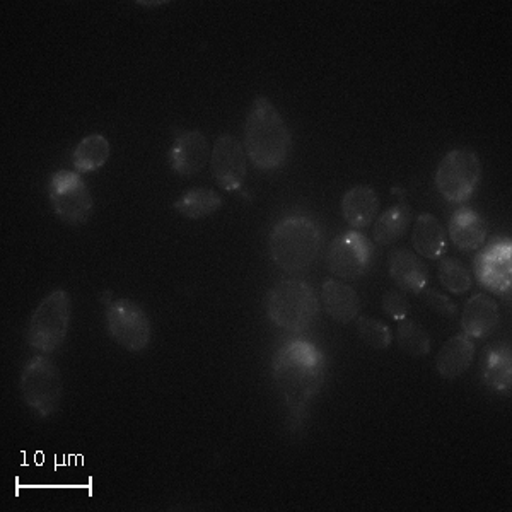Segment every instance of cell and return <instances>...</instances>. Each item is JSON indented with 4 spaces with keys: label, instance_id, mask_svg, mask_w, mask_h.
Returning <instances> with one entry per match:
<instances>
[{
    "label": "cell",
    "instance_id": "cell-9",
    "mask_svg": "<svg viewBox=\"0 0 512 512\" xmlns=\"http://www.w3.org/2000/svg\"><path fill=\"white\" fill-rule=\"evenodd\" d=\"M106 328L120 347L139 354L151 344L152 325L146 311L130 299H117L106 308Z\"/></svg>",
    "mask_w": 512,
    "mask_h": 512
},
{
    "label": "cell",
    "instance_id": "cell-10",
    "mask_svg": "<svg viewBox=\"0 0 512 512\" xmlns=\"http://www.w3.org/2000/svg\"><path fill=\"white\" fill-rule=\"evenodd\" d=\"M374 246L366 234L347 231L333 239L328 250V268L344 280L361 279L373 265Z\"/></svg>",
    "mask_w": 512,
    "mask_h": 512
},
{
    "label": "cell",
    "instance_id": "cell-6",
    "mask_svg": "<svg viewBox=\"0 0 512 512\" xmlns=\"http://www.w3.org/2000/svg\"><path fill=\"white\" fill-rule=\"evenodd\" d=\"M21 395L36 417L48 419L57 414L64 396V381L59 367L47 355H35L26 362L21 373Z\"/></svg>",
    "mask_w": 512,
    "mask_h": 512
},
{
    "label": "cell",
    "instance_id": "cell-29",
    "mask_svg": "<svg viewBox=\"0 0 512 512\" xmlns=\"http://www.w3.org/2000/svg\"><path fill=\"white\" fill-rule=\"evenodd\" d=\"M422 296H424V301L427 303V306L434 309L437 315L453 318V316L458 313V306H456L448 296L441 294V292L432 291V289L425 287L424 291H422Z\"/></svg>",
    "mask_w": 512,
    "mask_h": 512
},
{
    "label": "cell",
    "instance_id": "cell-22",
    "mask_svg": "<svg viewBox=\"0 0 512 512\" xmlns=\"http://www.w3.org/2000/svg\"><path fill=\"white\" fill-rule=\"evenodd\" d=\"M412 224V209L407 204H398L390 207L384 214L379 216L374 224V243L381 246H388L402 239L407 233L408 227Z\"/></svg>",
    "mask_w": 512,
    "mask_h": 512
},
{
    "label": "cell",
    "instance_id": "cell-1",
    "mask_svg": "<svg viewBox=\"0 0 512 512\" xmlns=\"http://www.w3.org/2000/svg\"><path fill=\"white\" fill-rule=\"evenodd\" d=\"M326 359L316 345L292 340L282 345L272 361V376L292 415L303 414L325 381Z\"/></svg>",
    "mask_w": 512,
    "mask_h": 512
},
{
    "label": "cell",
    "instance_id": "cell-11",
    "mask_svg": "<svg viewBox=\"0 0 512 512\" xmlns=\"http://www.w3.org/2000/svg\"><path fill=\"white\" fill-rule=\"evenodd\" d=\"M210 168L219 187L236 192L246 180L248 156L245 146L234 135L222 134L210 154Z\"/></svg>",
    "mask_w": 512,
    "mask_h": 512
},
{
    "label": "cell",
    "instance_id": "cell-5",
    "mask_svg": "<svg viewBox=\"0 0 512 512\" xmlns=\"http://www.w3.org/2000/svg\"><path fill=\"white\" fill-rule=\"evenodd\" d=\"M72 320V299L67 291L48 294L31 315L26 340L31 349L41 354H53L62 347Z\"/></svg>",
    "mask_w": 512,
    "mask_h": 512
},
{
    "label": "cell",
    "instance_id": "cell-24",
    "mask_svg": "<svg viewBox=\"0 0 512 512\" xmlns=\"http://www.w3.org/2000/svg\"><path fill=\"white\" fill-rule=\"evenodd\" d=\"M396 342L405 354L412 357H425L431 352V337L424 328L412 320L400 321L396 330Z\"/></svg>",
    "mask_w": 512,
    "mask_h": 512
},
{
    "label": "cell",
    "instance_id": "cell-26",
    "mask_svg": "<svg viewBox=\"0 0 512 512\" xmlns=\"http://www.w3.org/2000/svg\"><path fill=\"white\" fill-rule=\"evenodd\" d=\"M357 333L362 342L374 350H386L393 342L390 326L369 316L357 318Z\"/></svg>",
    "mask_w": 512,
    "mask_h": 512
},
{
    "label": "cell",
    "instance_id": "cell-25",
    "mask_svg": "<svg viewBox=\"0 0 512 512\" xmlns=\"http://www.w3.org/2000/svg\"><path fill=\"white\" fill-rule=\"evenodd\" d=\"M439 280L451 294H465L473 286V275L463 263L454 258H444L439 265Z\"/></svg>",
    "mask_w": 512,
    "mask_h": 512
},
{
    "label": "cell",
    "instance_id": "cell-20",
    "mask_svg": "<svg viewBox=\"0 0 512 512\" xmlns=\"http://www.w3.org/2000/svg\"><path fill=\"white\" fill-rule=\"evenodd\" d=\"M412 245L420 256L429 260H441L448 248V238L441 222L427 212L420 214L415 221Z\"/></svg>",
    "mask_w": 512,
    "mask_h": 512
},
{
    "label": "cell",
    "instance_id": "cell-16",
    "mask_svg": "<svg viewBox=\"0 0 512 512\" xmlns=\"http://www.w3.org/2000/svg\"><path fill=\"white\" fill-rule=\"evenodd\" d=\"M390 275L396 286L412 294H420L429 284V270L425 263L407 248L391 251Z\"/></svg>",
    "mask_w": 512,
    "mask_h": 512
},
{
    "label": "cell",
    "instance_id": "cell-8",
    "mask_svg": "<svg viewBox=\"0 0 512 512\" xmlns=\"http://www.w3.org/2000/svg\"><path fill=\"white\" fill-rule=\"evenodd\" d=\"M48 197L53 212L69 226H82L93 214V195L77 171L60 169L53 173L48 183Z\"/></svg>",
    "mask_w": 512,
    "mask_h": 512
},
{
    "label": "cell",
    "instance_id": "cell-21",
    "mask_svg": "<svg viewBox=\"0 0 512 512\" xmlns=\"http://www.w3.org/2000/svg\"><path fill=\"white\" fill-rule=\"evenodd\" d=\"M110 152V142H108L105 135L91 134L84 137L72 152L74 171H77L79 175L98 171L99 168H103L108 163Z\"/></svg>",
    "mask_w": 512,
    "mask_h": 512
},
{
    "label": "cell",
    "instance_id": "cell-12",
    "mask_svg": "<svg viewBox=\"0 0 512 512\" xmlns=\"http://www.w3.org/2000/svg\"><path fill=\"white\" fill-rule=\"evenodd\" d=\"M480 286L494 294H506L511 287V243L509 239H495L494 243L477 256L475 262Z\"/></svg>",
    "mask_w": 512,
    "mask_h": 512
},
{
    "label": "cell",
    "instance_id": "cell-18",
    "mask_svg": "<svg viewBox=\"0 0 512 512\" xmlns=\"http://www.w3.org/2000/svg\"><path fill=\"white\" fill-rule=\"evenodd\" d=\"M473 359H475V344L472 338L466 337L465 333L454 335L437 352V373L444 379L453 381L470 369Z\"/></svg>",
    "mask_w": 512,
    "mask_h": 512
},
{
    "label": "cell",
    "instance_id": "cell-14",
    "mask_svg": "<svg viewBox=\"0 0 512 512\" xmlns=\"http://www.w3.org/2000/svg\"><path fill=\"white\" fill-rule=\"evenodd\" d=\"M501 323V309L492 297L477 294L470 297L463 308L461 326L466 337L485 338L495 332Z\"/></svg>",
    "mask_w": 512,
    "mask_h": 512
},
{
    "label": "cell",
    "instance_id": "cell-2",
    "mask_svg": "<svg viewBox=\"0 0 512 512\" xmlns=\"http://www.w3.org/2000/svg\"><path fill=\"white\" fill-rule=\"evenodd\" d=\"M291 149L292 135L286 120L270 99L258 96L246 117L248 161L260 171H275L287 163Z\"/></svg>",
    "mask_w": 512,
    "mask_h": 512
},
{
    "label": "cell",
    "instance_id": "cell-7",
    "mask_svg": "<svg viewBox=\"0 0 512 512\" xmlns=\"http://www.w3.org/2000/svg\"><path fill=\"white\" fill-rule=\"evenodd\" d=\"M482 180V161L472 149H454L448 152L436 171V188L444 200L463 204L477 192Z\"/></svg>",
    "mask_w": 512,
    "mask_h": 512
},
{
    "label": "cell",
    "instance_id": "cell-23",
    "mask_svg": "<svg viewBox=\"0 0 512 512\" xmlns=\"http://www.w3.org/2000/svg\"><path fill=\"white\" fill-rule=\"evenodd\" d=\"M222 197L210 188H193L175 202V209L188 219H205L221 209Z\"/></svg>",
    "mask_w": 512,
    "mask_h": 512
},
{
    "label": "cell",
    "instance_id": "cell-13",
    "mask_svg": "<svg viewBox=\"0 0 512 512\" xmlns=\"http://www.w3.org/2000/svg\"><path fill=\"white\" fill-rule=\"evenodd\" d=\"M210 144L198 130L178 135L169 149V166L181 178L198 175L210 161Z\"/></svg>",
    "mask_w": 512,
    "mask_h": 512
},
{
    "label": "cell",
    "instance_id": "cell-27",
    "mask_svg": "<svg viewBox=\"0 0 512 512\" xmlns=\"http://www.w3.org/2000/svg\"><path fill=\"white\" fill-rule=\"evenodd\" d=\"M485 379L497 390H507L511 384V355L507 350H490L485 364Z\"/></svg>",
    "mask_w": 512,
    "mask_h": 512
},
{
    "label": "cell",
    "instance_id": "cell-15",
    "mask_svg": "<svg viewBox=\"0 0 512 512\" xmlns=\"http://www.w3.org/2000/svg\"><path fill=\"white\" fill-rule=\"evenodd\" d=\"M449 238L461 251H475L482 248L489 236V227L477 210L461 207L449 221Z\"/></svg>",
    "mask_w": 512,
    "mask_h": 512
},
{
    "label": "cell",
    "instance_id": "cell-17",
    "mask_svg": "<svg viewBox=\"0 0 512 512\" xmlns=\"http://www.w3.org/2000/svg\"><path fill=\"white\" fill-rule=\"evenodd\" d=\"M321 301L326 315L340 325H349L357 320L361 311V299L354 287L338 280H326L321 289Z\"/></svg>",
    "mask_w": 512,
    "mask_h": 512
},
{
    "label": "cell",
    "instance_id": "cell-28",
    "mask_svg": "<svg viewBox=\"0 0 512 512\" xmlns=\"http://www.w3.org/2000/svg\"><path fill=\"white\" fill-rule=\"evenodd\" d=\"M381 308H383L384 315L390 316L391 320L395 321L407 320L408 313H410V303H408L407 297L398 291L386 292L381 301Z\"/></svg>",
    "mask_w": 512,
    "mask_h": 512
},
{
    "label": "cell",
    "instance_id": "cell-4",
    "mask_svg": "<svg viewBox=\"0 0 512 512\" xmlns=\"http://www.w3.org/2000/svg\"><path fill=\"white\" fill-rule=\"evenodd\" d=\"M267 315L282 330L306 332L320 315V301L304 280H280L268 291Z\"/></svg>",
    "mask_w": 512,
    "mask_h": 512
},
{
    "label": "cell",
    "instance_id": "cell-3",
    "mask_svg": "<svg viewBox=\"0 0 512 512\" xmlns=\"http://www.w3.org/2000/svg\"><path fill=\"white\" fill-rule=\"evenodd\" d=\"M268 246L277 267L287 274L303 272L320 255V226L306 216L286 217L275 224Z\"/></svg>",
    "mask_w": 512,
    "mask_h": 512
},
{
    "label": "cell",
    "instance_id": "cell-19",
    "mask_svg": "<svg viewBox=\"0 0 512 512\" xmlns=\"http://www.w3.org/2000/svg\"><path fill=\"white\" fill-rule=\"evenodd\" d=\"M379 212L378 193L367 185L350 188L342 198V216L352 229H366Z\"/></svg>",
    "mask_w": 512,
    "mask_h": 512
}]
</instances>
